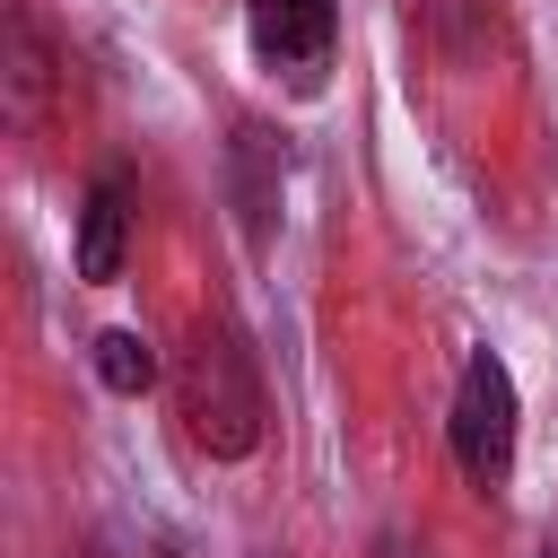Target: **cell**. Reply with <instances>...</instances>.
Wrapping results in <instances>:
<instances>
[{"label": "cell", "instance_id": "obj_3", "mask_svg": "<svg viewBox=\"0 0 558 558\" xmlns=\"http://www.w3.org/2000/svg\"><path fill=\"white\" fill-rule=\"evenodd\" d=\"M244 9H253V52L314 87V70L331 61V0H244Z\"/></svg>", "mask_w": 558, "mask_h": 558}, {"label": "cell", "instance_id": "obj_2", "mask_svg": "<svg viewBox=\"0 0 558 558\" xmlns=\"http://www.w3.org/2000/svg\"><path fill=\"white\" fill-rule=\"evenodd\" d=\"M445 427H453V462L480 488H497L514 471V375H506L497 349H471L462 357V384H453V418Z\"/></svg>", "mask_w": 558, "mask_h": 558}, {"label": "cell", "instance_id": "obj_6", "mask_svg": "<svg viewBox=\"0 0 558 558\" xmlns=\"http://www.w3.org/2000/svg\"><path fill=\"white\" fill-rule=\"evenodd\" d=\"M35 96H44V44H35L26 17H9V105L35 113Z\"/></svg>", "mask_w": 558, "mask_h": 558}, {"label": "cell", "instance_id": "obj_5", "mask_svg": "<svg viewBox=\"0 0 558 558\" xmlns=\"http://www.w3.org/2000/svg\"><path fill=\"white\" fill-rule=\"evenodd\" d=\"M96 384H105V392H148V384H157V349H148L140 331H105V340H96Z\"/></svg>", "mask_w": 558, "mask_h": 558}, {"label": "cell", "instance_id": "obj_1", "mask_svg": "<svg viewBox=\"0 0 558 558\" xmlns=\"http://www.w3.org/2000/svg\"><path fill=\"white\" fill-rule=\"evenodd\" d=\"M174 410L192 427L201 453L218 462H244L262 445V384H253V357L235 349V331H201L174 366Z\"/></svg>", "mask_w": 558, "mask_h": 558}, {"label": "cell", "instance_id": "obj_7", "mask_svg": "<svg viewBox=\"0 0 558 558\" xmlns=\"http://www.w3.org/2000/svg\"><path fill=\"white\" fill-rule=\"evenodd\" d=\"M549 558H558V549H549Z\"/></svg>", "mask_w": 558, "mask_h": 558}, {"label": "cell", "instance_id": "obj_4", "mask_svg": "<svg viewBox=\"0 0 558 558\" xmlns=\"http://www.w3.org/2000/svg\"><path fill=\"white\" fill-rule=\"evenodd\" d=\"M122 253H131V183L122 174H96L87 201H78V279L87 288H113L122 279Z\"/></svg>", "mask_w": 558, "mask_h": 558}]
</instances>
